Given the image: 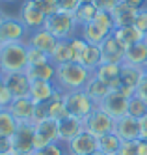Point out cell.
<instances>
[{
    "instance_id": "obj_21",
    "label": "cell",
    "mask_w": 147,
    "mask_h": 155,
    "mask_svg": "<svg viewBox=\"0 0 147 155\" xmlns=\"http://www.w3.org/2000/svg\"><path fill=\"white\" fill-rule=\"evenodd\" d=\"M24 73L30 77V81H47V82H54L56 79V65L52 62L41 64V65H28L24 69Z\"/></svg>"
},
{
    "instance_id": "obj_57",
    "label": "cell",
    "mask_w": 147,
    "mask_h": 155,
    "mask_svg": "<svg viewBox=\"0 0 147 155\" xmlns=\"http://www.w3.org/2000/svg\"><path fill=\"white\" fill-rule=\"evenodd\" d=\"M0 45H2V43H0Z\"/></svg>"
},
{
    "instance_id": "obj_30",
    "label": "cell",
    "mask_w": 147,
    "mask_h": 155,
    "mask_svg": "<svg viewBox=\"0 0 147 155\" xmlns=\"http://www.w3.org/2000/svg\"><path fill=\"white\" fill-rule=\"evenodd\" d=\"M112 17H114L116 28H121V26H130V25H134V19H136V12H134V9H130L129 6H125V4H119L117 8H114V12H112Z\"/></svg>"
},
{
    "instance_id": "obj_50",
    "label": "cell",
    "mask_w": 147,
    "mask_h": 155,
    "mask_svg": "<svg viewBox=\"0 0 147 155\" xmlns=\"http://www.w3.org/2000/svg\"><path fill=\"white\" fill-rule=\"evenodd\" d=\"M82 4H95V0H82Z\"/></svg>"
},
{
    "instance_id": "obj_25",
    "label": "cell",
    "mask_w": 147,
    "mask_h": 155,
    "mask_svg": "<svg viewBox=\"0 0 147 155\" xmlns=\"http://www.w3.org/2000/svg\"><path fill=\"white\" fill-rule=\"evenodd\" d=\"M84 90H86V94H88L89 97H91L97 105H99L101 101H103V99H104L110 92H114V90H112V88H110L108 84H104L101 79H97L95 75H91V79L88 81V84H86Z\"/></svg>"
},
{
    "instance_id": "obj_45",
    "label": "cell",
    "mask_w": 147,
    "mask_h": 155,
    "mask_svg": "<svg viewBox=\"0 0 147 155\" xmlns=\"http://www.w3.org/2000/svg\"><path fill=\"white\" fill-rule=\"evenodd\" d=\"M121 4H125L130 9H134V12H138V9H142L147 4V0H121Z\"/></svg>"
},
{
    "instance_id": "obj_44",
    "label": "cell",
    "mask_w": 147,
    "mask_h": 155,
    "mask_svg": "<svg viewBox=\"0 0 147 155\" xmlns=\"http://www.w3.org/2000/svg\"><path fill=\"white\" fill-rule=\"evenodd\" d=\"M117 155H138V151H136V140H134V142H123Z\"/></svg>"
},
{
    "instance_id": "obj_56",
    "label": "cell",
    "mask_w": 147,
    "mask_h": 155,
    "mask_svg": "<svg viewBox=\"0 0 147 155\" xmlns=\"http://www.w3.org/2000/svg\"><path fill=\"white\" fill-rule=\"evenodd\" d=\"M8 155H17V153H8Z\"/></svg>"
},
{
    "instance_id": "obj_4",
    "label": "cell",
    "mask_w": 147,
    "mask_h": 155,
    "mask_svg": "<svg viewBox=\"0 0 147 155\" xmlns=\"http://www.w3.org/2000/svg\"><path fill=\"white\" fill-rule=\"evenodd\" d=\"M45 28L58 41L60 39H71L73 36L78 34V26L75 23L73 15L63 13V12H56V13L49 15L47 21H45Z\"/></svg>"
},
{
    "instance_id": "obj_43",
    "label": "cell",
    "mask_w": 147,
    "mask_h": 155,
    "mask_svg": "<svg viewBox=\"0 0 147 155\" xmlns=\"http://www.w3.org/2000/svg\"><path fill=\"white\" fill-rule=\"evenodd\" d=\"M8 153H15L13 142H11L9 137H0V155H8Z\"/></svg>"
},
{
    "instance_id": "obj_9",
    "label": "cell",
    "mask_w": 147,
    "mask_h": 155,
    "mask_svg": "<svg viewBox=\"0 0 147 155\" xmlns=\"http://www.w3.org/2000/svg\"><path fill=\"white\" fill-rule=\"evenodd\" d=\"M97 107L103 108L104 112H108L114 120H119V118L129 114V97L119 90H114V92H110Z\"/></svg>"
},
{
    "instance_id": "obj_3",
    "label": "cell",
    "mask_w": 147,
    "mask_h": 155,
    "mask_svg": "<svg viewBox=\"0 0 147 155\" xmlns=\"http://www.w3.org/2000/svg\"><path fill=\"white\" fill-rule=\"evenodd\" d=\"M63 101H65L67 114L73 116V118H80V120H86L97 108V103L86 94V90L63 94Z\"/></svg>"
},
{
    "instance_id": "obj_49",
    "label": "cell",
    "mask_w": 147,
    "mask_h": 155,
    "mask_svg": "<svg viewBox=\"0 0 147 155\" xmlns=\"http://www.w3.org/2000/svg\"><path fill=\"white\" fill-rule=\"evenodd\" d=\"M6 17H8V13L4 12V8H2V6H0V25H2V23H4V19H6Z\"/></svg>"
},
{
    "instance_id": "obj_29",
    "label": "cell",
    "mask_w": 147,
    "mask_h": 155,
    "mask_svg": "<svg viewBox=\"0 0 147 155\" xmlns=\"http://www.w3.org/2000/svg\"><path fill=\"white\" fill-rule=\"evenodd\" d=\"M123 140L116 135V133H108V135L99 138V151L103 155H117L121 150Z\"/></svg>"
},
{
    "instance_id": "obj_54",
    "label": "cell",
    "mask_w": 147,
    "mask_h": 155,
    "mask_svg": "<svg viewBox=\"0 0 147 155\" xmlns=\"http://www.w3.org/2000/svg\"><path fill=\"white\" fill-rule=\"evenodd\" d=\"M143 43L147 45V34H143Z\"/></svg>"
},
{
    "instance_id": "obj_36",
    "label": "cell",
    "mask_w": 147,
    "mask_h": 155,
    "mask_svg": "<svg viewBox=\"0 0 147 155\" xmlns=\"http://www.w3.org/2000/svg\"><path fill=\"white\" fill-rule=\"evenodd\" d=\"M47 62H50V56L47 52L34 49V47H28V65H41V64H47Z\"/></svg>"
},
{
    "instance_id": "obj_46",
    "label": "cell",
    "mask_w": 147,
    "mask_h": 155,
    "mask_svg": "<svg viewBox=\"0 0 147 155\" xmlns=\"http://www.w3.org/2000/svg\"><path fill=\"white\" fill-rule=\"evenodd\" d=\"M134 94H136L140 99H143V101L147 103V77H143V81L140 82V86L136 88V92H134Z\"/></svg>"
},
{
    "instance_id": "obj_19",
    "label": "cell",
    "mask_w": 147,
    "mask_h": 155,
    "mask_svg": "<svg viewBox=\"0 0 147 155\" xmlns=\"http://www.w3.org/2000/svg\"><path fill=\"white\" fill-rule=\"evenodd\" d=\"M121 65L119 64H101L93 71V75L97 79H101L104 84H108L112 90H117L121 84Z\"/></svg>"
},
{
    "instance_id": "obj_13",
    "label": "cell",
    "mask_w": 147,
    "mask_h": 155,
    "mask_svg": "<svg viewBox=\"0 0 147 155\" xmlns=\"http://www.w3.org/2000/svg\"><path fill=\"white\" fill-rule=\"evenodd\" d=\"M143 68H136V65H129V64H123L121 65V84L117 90L123 92L127 97L134 95L136 88L140 86V82L143 81Z\"/></svg>"
},
{
    "instance_id": "obj_37",
    "label": "cell",
    "mask_w": 147,
    "mask_h": 155,
    "mask_svg": "<svg viewBox=\"0 0 147 155\" xmlns=\"http://www.w3.org/2000/svg\"><path fill=\"white\" fill-rule=\"evenodd\" d=\"M34 155H65V148L60 142L47 144V146H43V148H37L36 151H34Z\"/></svg>"
},
{
    "instance_id": "obj_55",
    "label": "cell",
    "mask_w": 147,
    "mask_h": 155,
    "mask_svg": "<svg viewBox=\"0 0 147 155\" xmlns=\"http://www.w3.org/2000/svg\"><path fill=\"white\" fill-rule=\"evenodd\" d=\"M91 155H103V153H101V151H95V153H91Z\"/></svg>"
},
{
    "instance_id": "obj_34",
    "label": "cell",
    "mask_w": 147,
    "mask_h": 155,
    "mask_svg": "<svg viewBox=\"0 0 147 155\" xmlns=\"http://www.w3.org/2000/svg\"><path fill=\"white\" fill-rule=\"evenodd\" d=\"M147 114V103L143 101V99H140L136 94L129 97V116L132 118H143Z\"/></svg>"
},
{
    "instance_id": "obj_2",
    "label": "cell",
    "mask_w": 147,
    "mask_h": 155,
    "mask_svg": "<svg viewBox=\"0 0 147 155\" xmlns=\"http://www.w3.org/2000/svg\"><path fill=\"white\" fill-rule=\"evenodd\" d=\"M0 64L4 73L24 71L28 68V45L26 43H4L0 45Z\"/></svg>"
},
{
    "instance_id": "obj_22",
    "label": "cell",
    "mask_w": 147,
    "mask_h": 155,
    "mask_svg": "<svg viewBox=\"0 0 147 155\" xmlns=\"http://www.w3.org/2000/svg\"><path fill=\"white\" fill-rule=\"evenodd\" d=\"M123 64L136 65V68H143V65L147 64V45L143 41H140V43H134V45L127 47L125 62H123Z\"/></svg>"
},
{
    "instance_id": "obj_7",
    "label": "cell",
    "mask_w": 147,
    "mask_h": 155,
    "mask_svg": "<svg viewBox=\"0 0 147 155\" xmlns=\"http://www.w3.org/2000/svg\"><path fill=\"white\" fill-rule=\"evenodd\" d=\"M30 30L22 25L19 17L8 15L4 23L0 25V43H26Z\"/></svg>"
},
{
    "instance_id": "obj_48",
    "label": "cell",
    "mask_w": 147,
    "mask_h": 155,
    "mask_svg": "<svg viewBox=\"0 0 147 155\" xmlns=\"http://www.w3.org/2000/svg\"><path fill=\"white\" fill-rule=\"evenodd\" d=\"M140 131H142V138L147 140V114L140 118Z\"/></svg>"
},
{
    "instance_id": "obj_6",
    "label": "cell",
    "mask_w": 147,
    "mask_h": 155,
    "mask_svg": "<svg viewBox=\"0 0 147 155\" xmlns=\"http://www.w3.org/2000/svg\"><path fill=\"white\" fill-rule=\"evenodd\" d=\"M114 124H116V120L108 112H104L103 108L97 107L93 112L84 120V129L89 133V135L101 138V137L108 135V133H114Z\"/></svg>"
},
{
    "instance_id": "obj_24",
    "label": "cell",
    "mask_w": 147,
    "mask_h": 155,
    "mask_svg": "<svg viewBox=\"0 0 147 155\" xmlns=\"http://www.w3.org/2000/svg\"><path fill=\"white\" fill-rule=\"evenodd\" d=\"M78 36H80L86 43H89V45H101V43H103L110 34H106V32L101 26H97L95 23H89L86 26L78 28Z\"/></svg>"
},
{
    "instance_id": "obj_53",
    "label": "cell",
    "mask_w": 147,
    "mask_h": 155,
    "mask_svg": "<svg viewBox=\"0 0 147 155\" xmlns=\"http://www.w3.org/2000/svg\"><path fill=\"white\" fill-rule=\"evenodd\" d=\"M143 73H145V77H147V64L143 65Z\"/></svg>"
},
{
    "instance_id": "obj_40",
    "label": "cell",
    "mask_w": 147,
    "mask_h": 155,
    "mask_svg": "<svg viewBox=\"0 0 147 155\" xmlns=\"http://www.w3.org/2000/svg\"><path fill=\"white\" fill-rule=\"evenodd\" d=\"M134 26H136L140 32L147 34V4L136 12V19H134Z\"/></svg>"
},
{
    "instance_id": "obj_32",
    "label": "cell",
    "mask_w": 147,
    "mask_h": 155,
    "mask_svg": "<svg viewBox=\"0 0 147 155\" xmlns=\"http://www.w3.org/2000/svg\"><path fill=\"white\" fill-rule=\"evenodd\" d=\"M19 127V121L11 116L8 108H0V137H13Z\"/></svg>"
},
{
    "instance_id": "obj_33",
    "label": "cell",
    "mask_w": 147,
    "mask_h": 155,
    "mask_svg": "<svg viewBox=\"0 0 147 155\" xmlns=\"http://www.w3.org/2000/svg\"><path fill=\"white\" fill-rule=\"evenodd\" d=\"M93 23L97 26H101L106 34H114L116 30V23H114V17H112V12H104V9H99L97 15H95V21Z\"/></svg>"
},
{
    "instance_id": "obj_8",
    "label": "cell",
    "mask_w": 147,
    "mask_h": 155,
    "mask_svg": "<svg viewBox=\"0 0 147 155\" xmlns=\"http://www.w3.org/2000/svg\"><path fill=\"white\" fill-rule=\"evenodd\" d=\"M17 17L22 21V25H24L30 32L37 30V28H43L45 21H47V15L41 12V8L37 6L36 0H22Z\"/></svg>"
},
{
    "instance_id": "obj_35",
    "label": "cell",
    "mask_w": 147,
    "mask_h": 155,
    "mask_svg": "<svg viewBox=\"0 0 147 155\" xmlns=\"http://www.w3.org/2000/svg\"><path fill=\"white\" fill-rule=\"evenodd\" d=\"M69 47H71V62H78V64H80V60L84 56V51L88 47V43L76 34V36H73L69 39Z\"/></svg>"
},
{
    "instance_id": "obj_23",
    "label": "cell",
    "mask_w": 147,
    "mask_h": 155,
    "mask_svg": "<svg viewBox=\"0 0 147 155\" xmlns=\"http://www.w3.org/2000/svg\"><path fill=\"white\" fill-rule=\"evenodd\" d=\"M45 108H47V118L52 120H63L67 118V108H65V101H63V94L62 92H56L47 103H45Z\"/></svg>"
},
{
    "instance_id": "obj_17",
    "label": "cell",
    "mask_w": 147,
    "mask_h": 155,
    "mask_svg": "<svg viewBox=\"0 0 147 155\" xmlns=\"http://www.w3.org/2000/svg\"><path fill=\"white\" fill-rule=\"evenodd\" d=\"M58 43V39H56L50 32L47 28H37V30H32L28 34V39H26V45L28 47H34V49H39L43 52H47L50 56V52L54 49V45Z\"/></svg>"
},
{
    "instance_id": "obj_51",
    "label": "cell",
    "mask_w": 147,
    "mask_h": 155,
    "mask_svg": "<svg viewBox=\"0 0 147 155\" xmlns=\"http://www.w3.org/2000/svg\"><path fill=\"white\" fill-rule=\"evenodd\" d=\"M0 2H4V4H9V2H15V0H0Z\"/></svg>"
},
{
    "instance_id": "obj_20",
    "label": "cell",
    "mask_w": 147,
    "mask_h": 155,
    "mask_svg": "<svg viewBox=\"0 0 147 155\" xmlns=\"http://www.w3.org/2000/svg\"><path fill=\"white\" fill-rule=\"evenodd\" d=\"M56 92H58V90H56L54 82L32 81V84H30V95H28V97H30L36 105H39V103H47Z\"/></svg>"
},
{
    "instance_id": "obj_10",
    "label": "cell",
    "mask_w": 147,
    "mask_h": 155,
    "mask_svg": "<svg viewBox=\"0 0 147 155\" xmlns=\"http://www.w3.org/2000/svg\"><path fill=\"white\" fill-rule=\"evenodd\" d=\"M63 148H65V155H91L99 151V138L84 131L71 142L63 144Z\"/></svg>"
},
{
    "instance_id": "obj_15",
    "label": "cell",
    "mask_w": 147,
    "mask_h": 155,
    "mask_svg": "<svg viewBox=\"0 0 147 155\" xmlns=\"http://www.w3.org/2000/svg\"><path fill=\"white\" fill-rule=\"evenodd\" d=\"M114 133L123 140V142H134L142 138V131H140V120L132 118V116H123L116 120L114 124Z\"/></svg>"
},
{
    "instance_id": "obj_41",
    "label": "cell",
    "mask_w": 147,
    "mask_h": 155,
    "mask_svg": "<svg viewBox=\"0 0 147 155\" xmlns=\"http://www.w3.org/2000/svg\"><path fill=\"white\" fill-rule=\"evenodd\" d=\"M36 2H37V6L41 8V12L47 17L58 12V4H56V0H36Z\"/></svg>"
},
{
    "instance_id": "obj_18",
    "label": "cell",
    "mask_w": 147,
    "mask_h": 155,
    "mask_svg": "<svg viewBox=\"0 0 147 155\" xmlns=\"http://www.w3.org/2000/svg\"><path fill=\"white\" fill-rule=\"evenodd\" d=\"M58 127H60V144H67L71 142L73 138H76L80 133H84V120L80 118H73V116H67L63 120L58 121Z\"/></svg>"
},
{
    "instance_id": "obj_42",
    "label": "cell",
    "mask_w": 147,
    "mask_h": 155,
    "mask_svg": "<svg viewBox=\"0 0 147 155\" xmlns=\"http://www.w3.org/2000/svg\"><path fill=\"white\" fill-rule=\"evenodd\" d=\"M121 4V0H95V6L104 12H114V8Z\"/></svg>"
},
{
    "instance_id": "obj_11",
    "label": "cell",
    "mask_w": 147,
    "mask_h": 155,
    "mask_svg": "<svg viewBox=\"0 0 147 155\" xmlns=\"http://www.w3.org/2000/svg\"><path fill=\"white\" fill-rule=\"evenodd\" d=\"M36 146L43 148L47 144H56L60 142V127H58V120L52 118H45L41 121H36Z\"/></svg>"
},
{
    "instance_id": "obj_12",
    "label": "cell",
    "mask_w": 147,
    "mask_h": 155,
    "mask_svg": "<svg viewBox=\"0 0 147 155\" xmlns=\"http://www.w3.org/2000/svg\"><path fill=\"white\" fill-rule=\"evenodd\" d=\"M101 58H103V64H123L125 62V52H127V47L119 43V39L110 34L103 43H101Z\"/></svg>"
},
{
    "instance_id": "obj_26",
    "label": "cell",
    "mask_w": 147,
    "mask_h": 155,
    "mask_svg": "<svg viewBox=\"0 0 147 155\" xmlns=\"http://www.w3.org/2000/svg\"><path fill=\"white\" fill-rule=\"evenodd\" d=\"M114 36H116V38L119 39V43H123L125 47H130V45H134V43L143 41V32H140L134 25L116 28V30H114Z\"/></svg>"
},
{
    "instance_id": "obj_38",
    "label": "cell",
    "mask_w": 147,
    "mask_h": 155,
    "mask_svg": "<svg viewBox=\"0 0 147 155\" xmlns=\"http://www.w3.org/2000/svg\"><path fill=\"white\" fill-rule=\"evenodd\" d=\"M56 4H58V12L75 15V12L78 9V6L82 4V0H56Z\"/></svg>"
},
{
    "instance_id": "obj_27",
    "label": "cell",
    "mask_w": 147,
    "mask_h": 155,
    "mask_svg": "<svg viewBox=\"0 0 147 155\" xmlns=\"http://www.w3.org/2000/svg\"><path fill=\"white\" fill-rule=\"evenodd\" d=\"M50 62L58 68L62 64L71 62V47H69V39H60L54 45L52 52H50Z\"/></svg>"
},
{
    "instance_id": "obj_5",
    "label": "cell",
    "mask_w": 147,
    "mask_h": 155,
    "mask_svg": "<svg viewBox=\"0 0 147 155\" xmlns=\"http://www.w3.org/2000/svg\"><path fill=\"white\" fill-rule=\"evenodd\" d=\"M13 151L17 155H34L36 146V125L34 124H19L15 135L11 137Z\"/></svg>"
},
{
    "instance_id": "obj_52",
    "label": "cell",
    "mask_w": 147,
    "mask_h": 155,
    "mask_svg": "<svg viewBox=\"0 0 147 155\" xmlns=\"http://www.w3.org/2000/svg\"><path fill=\"white\" fill-rule=\"evenodd\" d=\"M4 75V69H2V64H0V77H2Z\"/></svg>"
},
{
    "instance_id": "obj_16",
    "label": "cell",
    "mask_w": 147,
    "mask_h": 155,
    "mask_svg": "<svg viewBox=\"0 0 147 155\" xmlns=\"http://www.w3.org/2000/svg\"><path fill=\"white\" fill-rule=\"evenodd\" d=\"M8 110L19 124H34V120H36V103L30 97L13 99V103L8 107Z\"/></svg>"
},
{
    "instance_id": "obj_14",
    "label": "cell",
    "mask_w": 147,
    "mask_h": 155,
    "mask_svg": "<svg viewBox=\"0 0 147 155\" xmlns=\"http://www.w3.org/2000/svg\"><path fill=\"white\" fill-rule=\"evenodd\" d=\"M4 79V84L8 86V90L11 92L13 99H19V97H28L30 95V77L24 73V71H15V73H4L2 75Z\"/></svg>"
},
{
    "instance_id": "obj_1",
    "label": "cell",
    "mask_w": 147,
    "mask_h": 155,
    "mask_svg": "<svg viewBox=\"0 0 147 155\" xmlns=\"http://www.w3.org/2000/svg\"><path fill=\"white\" fill-rule=\"evenodd\" d=\"M91 71H88L82 64L78 62H67L56 68V79L54 86L62 94H69L76 90H84L88 81L91 79Z\"/></svg>"
},
{
    "instance_id": "obj_31",
    "label": "cell",
    "mask_w": 147,
    "mask_h": 155,
    "mask_svg": "<svg viewBox=\"0 0 147 155\" xmlns=\"http://www.w3.org/2000/svg\"><path fill=\"white\" fill-rule=\"evenodd\" d=\"M80 64L84 65L88 71L93 73L99 65L103 64V58H101V47L99 45H89V43H88V47L84 51V56H82Z\"/></svg>"
},
{
    "instance_id": "obj_47",
    "label": "cell",
    "mask_w": 147,
    "mask_h": 155,
    "mask_svg": "<svg viewBox=\"0 0 147 155\" xmlns=\"http://www.w3.org/2000/svg\"><path fill=\"white\" fill-rule=\"evenodd\" d=\"M136 151H138V155H147V140H143V138L136 140Z\"/></svg>"
},
{
    "instance_id": "obj_28",
    "label": "cell",
    "mask_w": 147,
    "mask_h": 155,
    "mask_svg": "<svg viewBox=\"0 0 147 155\" xmlns=\"http://www.w3.org/2000/svg\"><path fill=\"white\" fill-rule=\"evenodd\" d=\"M97 12H99V8L95 4H80V6H78V9L75 12V15H73L76 26L80 28V26H86L89 23H93Z\"/></svg>"
},
{
    "instance_id": "obj_39",
    "label": "cell",
    "mask_w": 147,
    "mask_h": 155,
    "mask_svg": "<svg viewBox=\"0 0 147 155\" xmlns=\"http://www.w3.org/2000/svg\"><path fill=\"white\" fill-rule=\"evenodd\" d=\"M13 103V95L8 90V86L4 84V79L0 77V108H8Z\"/></svg>"
}]
</instances>
